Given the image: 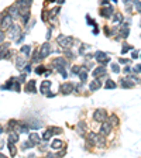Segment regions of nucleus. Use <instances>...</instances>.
Segmentation results:
<instances>
[{
  "label": "nucleus",
  "instance_id": "nucleus-26",
  "mask_svg": "<svg viewBox=\"0 0 141 158\" xmlns=\"http://www.w3.org/2000/svg\"><path fill=\"white\" fill-rule=\"evenodd\" d=\"M20 52H21L24 57H30V52H31V47L30 45H23L20 48Z\"/></svg>",
  "mask_w": 141,
  "mask_h": 158
},
{
  "label": "nucleus",
  "instance_id": "nucleus-40",
  "mask_svg": "<svg viewBox=\"0 0 141 158\" xmlns=\"http://www.w3.org/2000/svg\"><path fill=\"white\" fill-rule=\"evenodd\" d=\"M127 78H130L134 83H140L141 82V79H138V76H136V75H130V76H127Z\"/></svg>",
  "mask_w": 141,
  "mask_h": 158
},
{
  "label": "nucleus",
  "instance_id": "nucleus-45",
  "mask_svg": "<svg viewBox=\"0 0 141 158\" xmlns=\"http://www.w3.org/2000/svg\"><path fill=\"white\" fill-rule=\"evenodd\" d=\"M38 59H40V54H38V51H35V52H34L33 61H34V62H38Z\"/></svg>",
  "mask_w": 141,
  "mask_h": 158
},
{
  "label": "nucleus",
  "instance_id": "nucleus-27",
  "mask_svg": "<svg viewBox=\"0 0 141 158\" xmlns=\"http://www.w3.org/2000/svg\"><path fill=\"white\" fill-rule=\"evenodd\" d=\"M100 88V81L99 79H95V81L92 82V83L89 85V89L92 90V92H95V90H97V89Z\"/></svg>",
  "mask_w": 141,
  "mask_h": 158
},
{
  "label": "nucleus",
  "instance_id": "nucleus-15",
  "mask_svg": "<svg viewBox=\"0 0 141 158\" xmlns=\"http://www.w3.org/2000/svg\"><path fill=\"white\" fill-rule=\"evenodd\" d=\"M7 14L11 16L13 19H17V17H19V14H20L19 7H17L16 4H14V6H11V7H9V9H7Z\"/></svg>",
  "mask_w": 141,
  "mask_h": 158
},
{
  "label": "nucleus",
  "instance_id": "nucleus-58",
  "mask_svg": "<svg viewBox=\"0 0 141 158\" xmlns=\"http://www.w3.org/2000/svg\"><path fill=\"white\" fill-rule=\"evenodd\" d=\"M0 51H2V47H0Z\"/></svg>",
  "mask_w": 141,
  "mask_h": 158
},
{
  "label": "nucleus",
  "instance_id": "nucleus-10",
  "mask_svg": "<svg viewBox=\"0 0 141 158\" xmlns=\"http://www.w3.org/2000/svg\"><path fill=\"white\" fill-rule=\"evenodd\" d=\"M111 127H113V126L110 124V121H102V127H100V133H99V134H102V136H107V134H110V131H111Z\"/></svg>",
  "mask_w": 141,
  "mask_h": 158
},
{
  "label": "nucleus",
  "instance_id": "nucleus-5",
  "mask_svg": "<svg viewBox=\"0 0 141 158\" xmlns=\"http://www.w3.org/2000/svg\"><path fill=\"white\" fill-rule=\"evenodd\" d=\"M113 13H114V9L110 4H104L103 7L100 9V16L104 17V19H110L111 16H113Z\"/></svg>",
  "mask_w": 141,
  "mask_h": 158
},
{
  "label": "nucleus",
  "instance_id": "nucleus-55",
  "mask_svg": "<svg viewBox=\"0 0 141 158\" xmlns=\"http://www.w3.org/2000/svg\"><path fill=\"white\" fill-rule=\"evenodd\" d=\"M121 2H123V3H126V4H127L128 2H131V0H121Z\"/></svg>",
  "mask_w": 141,
  "mask_h": 158
},
{
  "label": "nucleus",
  "instance_id": "nucleus-57",
  "mask_svg": "<svg viewBox=\"0 0 141 158\" xmlns=\"http://www.w3.org/2000/svg\"><path fill=\"white\" fill-rule=\"evenodd\" d=\"M0 133H2V127H0Z\"/></svg>",
  "mask_w": 141,
  "mask_h": 158
},
{
  "label": "nucleus",
  "instance_id": "nucleus-14",
  "mask_svg": "<svg viewBox=\"0 0 141 158\" xmlns=\"http://www.w3.org/2000/svg\"><path fill=\"white\" fill-rule=\"evenodd\" d=\"M106 74H107V71H106V68H104V66H97L96 69L93 71V76H95V78L106 76Z\"/></svg>",
  "mask_w": 141,
  "mask_h": 158
},
{
  "label": "nucleus",
  "instance_id": "nucleus-36",
  "mask_svg": "<svg viewBox=\"0 0 141 158\" xmlns=\"http://www.w3.org/2000/svg\"><path fill=\"white\" fill-rule=\"evenodd\" d=\"M49 131H51L52 136H55V134H61L62 133V130L60 129V127H51V129H48Z\"/></svg>",
  "mask_w": 141,
  "mask_h": 158
},
{
  "label": "nucleus",
  "instance_id": "nucleus-49",
  "mask_svg": "<svg viewBox=\"0 0 141 158\" xmlns=\"http://www.w3.org/2000/svg\"><path fill=\"white\" fill-rule=\"evenodd\" d=\"M131 58H133V59H137V58H138V52H137V51H133V54H131Z\"/></svg>",
  "mask_w": 141,
  "mask_h": 158
},
{
  "label": "nucleus",
  "instance_id": "nucleus-50",
  "mask_svg": "<svg viewBox=\"0 0 141 158\" xmlns=\"http://www.w3.org/2000/svg\"><path fill=\"white\" fill-rule=\"evenodd\" d=\"M119 62H120V64H127V62H128V59H126V58H120V59H119Z\"/></svg>",
  "mask_w": 141,
  "mask_h": 158
},
{
  "label": "nucleus",
  "instance_id": "nucleus-20",
  "mask_svg": "<svg viewBox=\"0 0 141 158\" xmlns=\"http://www.w3.org/2000/svg\"><path fill=\"white\" fill-rule=\"evenodd\" d=\"M26 92H30V93H35V92H37V88H35V81H30L26 85Z\"/></svg>",
  "mask_w": 141,
  "mask_h": 158
},
{
  "label": "nucleus",
  "instance_id": "nucleus-31",
  "mask_svg": "<svg viewBox=\"0 0 141 158\" xmlns=\"http://www.w3.org/2000/svg\"><path fill=\"white\" fill-rule=\"evenodd\" d=\"M79 78H81L82 83H83V82H86V79H88V72H86V71H83L81 68V71H79Z\"/></svg>",
  "mask_w": 141,
  "mask_h": 158
},
{
  "label": "nucleus",
  "instance_id": "nucleus-11",
  "mask_svg": "<svg viewBox=\"0 0 141 158\" xmlns=\"http://www.w3.org/2000/svg\"><path fill=\"white\" fill-rule=\"evenodd\" d=\"M93 117H95V120L96 121H104L107 120V113H106V110H103V109H97L96 112H95V114H93Z\"/></svg>",
  "mask_w": 141,
  "mask_h": 158
},
{
  "label": "nucleus",
  "instance_id": "nucleus-30",
  "mask_svg": "<svg viewBox=\"0 0 141 158\" xmlns=\"http://www.w3.org/2000/svg\"><path fill=\"white\" fill-rule=\"evenodd\" d=\"M131 4H133L134 10L140 11V13H141V2H140V0H133V2H131Z\"/></svg>",
  "mask_w": 141,
  "mask_h": 158
},
{
  "label": "nucleus",
  "instance_id": "nucleus-46",
  "mask_svg": "<svg viewBox=\"0 0 141 158\" xmlns=\"http://www.w3.org/2000/svg\"><path fill=\"white\" fill-rule=\"evenodd\" d=\"M104 33H106V35H107V37H110V35H113V34H111V30L109 28V27H104Z\"/></svg>",
  "mask_w": 141,
  "mask_h": 158
},
{
  "label": "nucleus",
  "instance_id": "nucleus-29",
  "mask_svg": "<svg viewBox=\"0 0 141 158\" xmlns=\"http://www.w3.org/2000/svg\"><path fill=\"white\" fill-rule=\"evenodd\" d=\"M104 86H106V89H116V86H117V85H116V82L114 81H111V79H107V81H106V83H104Z\"/></svg>",
  "mask_w": 141,
  "mask_h": 158
},
{
  "label": "nucleus",
  "instance_id": "nucleus-41",
  "mask_svg": "<svg viewBox=\"0 0 141 158\" xmlns=\"http://www.w3.org/2000/svg\"><path fill=\"white\" fill-rule=\"evenodd\" d=\"M128 50H133V47H130L128 44H124V47H123V50H121V54H126Z\"/></svg>",
  "mask_w": 141,
  "mask_h": 158
},
{
  "label": "nucleus",
  "instance_id": "nucleus-21",
  "mask_svg": "<svg viewBox=\"0 0 141 158\" xmlns=\"http://www.w3.org/2000/svg\"><path fill=\"white\" fill-rule=\"evenodd\" d=\"M28 140H30L31 143H34V144H40L41 143V137H40V134H37V133H30Z\"/></svg>",
  "mask_w": 141,
  "mask_h": 158
},
{
  "label": "nucleus",
  "instance_id": "nucleus-1",
  "mask_svg": "<svg viewBox=\"0 0 141 158\" xmlns=\"http://www.w3.org/2000/svg\"><path fill=\"white\" fill-rule=\"evenodd\" d=\"M56 42L60 44V47H62V50L63 48H70L74 45V38L61 34V35H58V38H56Z\"/></svg>",
  "mask_w": 141,
  "mask_h": 158
},
{
  "label": "nucleus",
  "instance_id": "nucleus-33",
  "mask_svg": "<svg viewBox=\"0 0 141 158\" xmlns=\"http://www.w3.org/2000/svg\"><path fill=\"white\" fill-rule=\"evenodd\" d=\"M109 121H110L111 126H117V124H119V119H117V116H116V114H111L110 119H109Z\"/></svg>",
  "mask_w": 141,
  "mask_h": 158
},
{
  "label": "nucleus",
  "instance_id": "nucleus-18",
  "mask_svg": "<svg viewBox=\"0 0 141 158\" xmlns=\"http://www.w3.org/2000/svg\"><path fill=\"white\" fill-rule=\"evenodd\" d=\"M31 4H33V0H19L16 3V6L19 9H28Z\"/></svg>",
  "mask_w": 141,
  "mask_h": 158
},
{
  "label": "nucleus",
  "instance_id": "nucleus-51",
  "mask_svg": "<svg viewBox=\"0 0 141 158\" xmlns=\"http://www.w3.org/2000/svg\"><path fill=\"white\" fill-rule=\"evenodd\" d=\"M51 34H52V28H49L48 33H47V40H49V38H51Z\"/></svg>",
  "mask_w": 141,
  "mask_h": 158
},
{
  "label": "nucleus",
  "instance_id": "nucleus-48",
  "mask_svg": "<svg viewBox=\"0 0 141 158\" xmlns=\"http://www.w3.org/2000/svg\"><path fill=\"white\" fill-rule=\"evenodd\" d=\"M4 41V33H3V30L0 28V42H3Z\"/></svg>",
  "mask_w": 141,
  "mask_h": 158
},
{
  "label": "nucleus",
  "instance_id": "nucleus-8",
  "mask_svg": "<svg viewBox=\"0 0 141 158\" xmlns=\"http://www.w3.org/2000/svg\"><path fill=\"white\" fill-rule=\"evenodd\" d=\"M130 20H127L126 23H121L120 24V37L127 38L128 37V33H130Z\"/></svg>",
  "mask_w": 141,
  "mask_h": 158
},
{
  "label": "nucleus",
  "instance_id": "nucleus-47",
  "mask_svg": "<svg viewBox=\"0 0 141 158\" xmlns=\"http://www.w3.org/2000/svg\"><path fill=\"white\" fill-rule=\"evenodd\" d=\"M24 72H26V74H30V72H31V66H30V65H26V66H24Z\"/></svg>",
  "mask_w": 141,
  "mask_h": 158
},
{
  "label": "nucleus",
  "instance_id": "nucleus-38",
  "mask_svg": "<svg viewBox=\"0 0 141 158\" xmlns=\"http://www.w3.org/2000/svg\"><path fill=\"white\" fill-rule=\"evenodd\" d=\"M131 71H133L134 74H141V64H138V65H134L133 68H131Z\"/></svg>",
  "mask_w": 141,
  "mask_h": 158
},
{
  "label": "nucleus",
  "instance_id": "nucleus-42",
  "mask_svg": "<svg viewBox=\"0 0 141 158\" xmlns=\"http://www.w3.org/2000/svg\"><path fill=\"white\" fill-rule=\"evenodd\" d=\"M44 71H45V68H44V66H37V68H35V72H37L38 75L44 74Z\"/></svg>",
  "mask_w": 141,
  "mask_h": 158
},
{
  "label": "nucleus",
  "instance_id": "nucleus-56",
  "mask_svg": "<svg viewBox=\"0 0 141 158\" xmlns=\"http://www.w3.org/2000/svg\"><path fill=\"white\" fill-rule=\"evenodd\" d=\"M58 2H60V4H63V3H65V0H58Z\"/></svg>",
  "mask_w": 141,
  "mask_h": 158
},
{
  "label": "nucleus",
  "instance_id": "nucleus-28",
  "mask_svg": "<svg viewBox=\"0 0 141 158\" xmlns=\"http://www.w3.org/2000/svg\"><path fill=\"white\" fill-rule=\"evenodd\" d=\"M63 143L61 141V140H54L51 143V148H54V150H60V148H62Z\"/></svg>",
  "mask_w": 141,
  "mask_h": 158
},
{
  "label": "nucleus",
  "instance_id": "nucleus-2",
  "mask_svg": "<svg viewBox=\"0 0 141 158\" xmlns=\"http://www.w3.org/2000/svg\"><path fill=\"white\" fill-rule=\"evenodd\" d=\"M0 20H2V21H0V28L2 30H9L10 28V26L11 24H13V17H11V16H9V14H3L2 16V17H0Z\"/></svg>",
  "mask_w": 141,
  "mask_h": 158
},
{
  "label": "nucleus",
  "instance_id": "nucleus-16",
  "mask_svg": "<svg viewBox=\"0 0 141 158\" xmlns=\"http://www.w3.org/2000/svg\"><path fill=\"white\" fill-rule=\"evenodd\" d=\"M51 81H44V82H41V86H40V90L41 93H44V95H47L48 93V90L51 89Z\"/></svg>",
  "mask_w": 141,
  "mask_h": 158
},
{
  "label": "nucleus",
  "instance_id": "nucleus-19",
  "mask_svg": "<svg viewBox=\"0 0 141 158\" xmlns=\"http://www.w3.org/2000/svg\"><path fill=\"white\" fill-rule=\"evenodd\" d=\"M110 19L113 20V23H116V24H121V23H123V14H121V13H117V11H114Z\"/></svg>",
  "mask_w": 141,
  "mask_h": 158
},
{
  "label": "nucleus",
  "instance_id": "nucleus-13",
  "mask_svg": "<svg viewBox=\"0 0 141 158\" xmlns=\"http://www.w3.org/2000/svg\"><path fill=\"white\" fill-rule=\"evenodd\" d=\"M120 85H121V88H124V89H130V88H133L136 83L131 81L130 78H121V79H120Z\"/></svg>",
  "mask_w": 141,
  "mask_h": 158
},
{
  "label": "nucleus",
  "instance_id": "nucleus-39",
  "mask_svg": "<svg viewBox=\"0 0 141 158\" xmlns=\"http://www.w3.org/2000/svg\"><path fill=\"white\" fill-rule=\"evenodd\" d=\"M111 71H113L114 74H119V72H120V66H119V64H111Z\"/></svg>",
  "mask_w": 141,
  "mask_h": 158
},
{
  "label": "nucleus",
  "instance_id": "nucleus-23",
  "mask_svg": "<svg viewBox=\"0 0 141 158\" xmlns=\"http://www.w3.org/2000/svg\"><path fill=\"white\" fill-rule=\"evenodd\" d=\"M96 140H97L96 133H89V134H88V141H89L90 145H96Z\"/></svg>",
  "mask_w": 141,
  "mask_h": 158
},
{
  "label": "nucleus",
  "instance_id": "nucleus-9",
  "mask_svg": "<svg viewBox=\"0 0 141 158\" xmlns=\"http://www.w3.org/2000/svg\"><path fill=\"white\" fill-rule=\"evenodd\" d=\"M3 89L4 90H17V92H19L20 90V83L19 82H16L14 79H10L9 82H6V83L3 85Z\"/></svg>",
  "mask_w": 141,
  "mask_h": 158
},
{
  "label": "nucleus",
  "instance_id": "nucleus-43",
  "mask_svg": "<svg viewBox=\"0 0 141 158\" xmlns=\"http://www.w3.org/2000/svg\"><path fill=\"white\" fill-rule=\"evenodd\" d=\"M81 68L82 66H72V74H79V71H81Z\"/></svg>",
  "mask_w": 141,
  "mask_h": 158
},
{
  "label": "nucleus",
  "instance_id": "nucleus-25",
  "mask_svg": "<svg viewBox=\"0 0 141 158\" xmlns=\"http://www.w3.org/2000/svg\"><path fill=\"white\" fill-rule=\"evenodd\" d=\"M9 141H10V143L17 144V141H19V133L17 131L10 133V134H9Z\"/></svg>",
  "mask_w": 141,
  "mask_h": 158
},
{
  "label": "nucleus",
  "instance_id": "nucleus-44",
  "mask_svg": "<svg viewBox=\"0 0 141 158\" xmlns=\"http://www.w3.org/2000/svg\"><path fill=\"white\" fill-rule=\"evenodd\" d=\"M17 82H19V83H23V82H26V75H24V74L20 75L19 79H17Z\"/></svg>",
  "mask_w": 141,
  "mask_h": 158
},
{
  "label": "nucleus",
  "instance_id": "nucleus-32",
  "mask_svg": "<svg viewBox=\"0 0 141 158\" xmlns=\"http://www.w3.org/2000/svg\"><path fill=\"white\" fill-rule=\"evenodd\" d=\"M9 150H10V155L11 157H13V155H16V152H17V148H16V145H14V143H10V141H9Z\"/></svg>",
  "mask_w": 141,
  "mask_h": 158
},
{
  "label": "nucleus",
  "instance_id": "nucleus-52",
  "mask_svg": "<svg viewBox=\"0 0 141 158\" xmlns=\"http://www.w3.org/2000/svg\"><path fill=\"white\" fill-rule=\"evenodd\" d=\"M99 3H100L102 6H104V4H109V0H99Z\"/></svg>",
  "mask_w": 141,
  "mask_h": 158
},
{
  "label": "nucleus",
  "instance_id": "nucleus-24",
  "mask_svg": "<svg viewBox=\"0 0 141 158\" xmlns=\"http://www.w3.org/2000/svg\"><path fill=\"white\" fill-rule=\"evenodd\" d=\"M85 130H86L85 121H79V123H78V127H76V131H78L81 136H83V134H85Z\"/></svg>",
  "mask_w": 141,
  "mask_h": 158
},
{
  "label": "nucleus",
  "instance_id": "nucleus-37",
  "mask_svg": "<svg viewBox=\"0 0 141 158\" xmlns=\"http://www.w3.org/2000/svg\"><path fill=\"white\" fill-rule=\"evenodd\" d=\"M51 136H52L51 131H49V130H47V131L42 134V138H41V140H44V141H48V140L51 138Z\"/></svg>",
  "mask_w": 141,
  "mask_h": 158
},
{
  "label": "nucleus",
  "instance_id": "nucleus-3",
  "mask_svg": "<svg viewBox=\"0 0 141 158\" xmlns=\"http://www.w3.org/2000/svg\"><path fill=\"white\" fill-rule=\"evenodd\" d=\"M9 31V37L13 38V40H17V38L20 37V34H21V28H20V26H17V24H11L10 28L7 30Z\"/></svg>",
  "mask_w": 141,
  "mask_h": 158
},
{
  "label": "nucleus",
  "instance_id": "nucleus-17",
  "mask_svg": "<svg viewBox=\"0 0 141 158\" xmlns=\"http://www.w3.org/2000/svg\"><path fill=\"white\" fill-rule=\"evenodd\" d=\"M28 130H30V127L27 123H17L16 124V131L17 133H28Z\"/></svg>",
  "mask_w": 141,
  "mask_h": 158
},
{
  "label": "nucleus",
  "instance_id": "nucleus-53",
  "mask_svg": "<svg viewBox=\"0 0 141 158\" xmlns=\"http://www.w3.org/2000/svg\"><path fill=\"white\" fill-rule=\"evenodd\" d=\"M124 72H126V74L131 72V68H130V66H126V68H124Z\"/></svg>",
  "mask_w": 141,
  "mask_h": 158
},
{
  "label": "nucleus",
  "instance_id": "nucleus-35",
  "mask_svg": "<svg viewBox=\"0 0 141 158\" xmlns=\"http://www.w3.org/2000/svg\"><path fill=\"white\" fill-rule=\"evenodd\" d=\"M34 145H35V144L31 143L30 140H28V141H26V143H23V147L21 148H23V150H27V148H33Z\"/></svg>",
  "mask_w": 141,
  "mask_h": 158
},
{
  "label": "nucleus",
  "instance_id": "nucleus-6",
  "mask_svg": "<svg viewBox=\"0 0 141 158\" xmlns=\"http://www.w3.org/2000/svg\"><path fill=\"white\" fill-rule=\"evenodd\" d=\"M51 65L54 66L55 69H60V68H67V66H68V61H67V59H63L62 57H58V58L52 59Z\"/></svg>",
  "mask_w": 141,
  "mask_h": 158
},
{
  "label": "nucleus",
  "instance_id": "nucleus-4",
  "mask_svg": "<svg viewBox=\"0 0 141 158\" xmlns=\"http://www.w3.org/2000/svg\"><path fill=\"white\" fill-rule=\"evenodd\" d=\"M95 59H96L99 64H102V65H106V64L110 62V58L107 57V54L103 51H96V54H95Z\"/></svg>",
  "mask_w": 141,
  "mask_h": 158
},
{
  "label": "nucleus",
  "instance_id": "nucleus-34",
  "mask_svg": "<svg viewBox=\"0 0 141 158\" xmlns=\"http://www.w3.org/2000/svg\"><path fill=\"white\" fill-rule=\"evenodd\" d=\"M58 13H60V7H54V9H51V10H49V17H51V19H54V17H55V16L58 14Z\"/></svg>",
  "mask_w": 141,
  "mask_h": 158
},
{
  "label": "nucleus",
  "instance_id": "nucleus-7",
  "mask_svg": "<svg viewBox=\"0 0 141 158\" xmlns=\"http://www.w3.org/2000/svg\"><path fill=\"white\" fill-rule=\"evenodd\" d=\"M51 52H52V48H51V44H49V42H45V44H42V47L38 50L40 58H45V57H48Z\"/></svg>",
  "mask_w": 141,
  "mask_h": 158
},
{
  "label": "nucleus",
  "instance_id": "nucleus-54",
  "mask_svg": "<svg viewBox=\"0 0 141 158\" xmlns=\"http://www.w3.org/2000/svg\"><path fill=\"white\" fill-rule=\"evenodd\" d=\"M42 20H44V21L47 20V13H45V11H42Z\"/></svg>",
  "mask_w": 141,
  "mask_h": 158
},
{
  "label": "nucleus",
  "instance_id": "nucleus-22",
  "mask_svg": "<svg viewBox=\"0 0 141 158\" xmlns=\"http://www.w3.org/2000/svg\"><path fill=\"white\" fill-rule=\"evenodd\" d=\"M26 65H27V61H26L24 57H19V58L16 59V66H17L19 69H23Z\"/></svg>",
  "mask_w": 141,
  "mask_h": 158
},
{
  "label": "nucleus",
  "instance_id": "nucleus-12",
  "mask_svg": "<svg viewBox=\"0 0 141 158\" xmlns=\"http://www.w3.org/2000/svg\"><path fill=\"white\" fill-rule=\"evenodd\" d=\"M60 92L62 93V95H69L70 92H74V85L70 83V82H67V83L61 85Z\"/></svg>",
  "mask_w": 141,
  "mask_h": 158
}]
</instances>
